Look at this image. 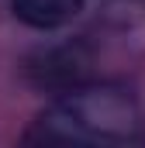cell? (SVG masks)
Listing matches in <instances>:
<instances>
[{"mask_svg": "<svg viewBox=\"0 0 145 148\" xmlns=\"http://www.w3.org/2000/svg\"><path fill=\"white\" fill-rule=\"evenodd\" d=\"M10 7L21 24L38 28V31H52V28L69 24L83 10V0H10Z\"/></svg>", "mask_w": 145, "mask_h": 148, "instance_id": "3957f363", "label": "cell"}, {"mask_svg": "<svg viewBox=\"0 0 145 148\" xmlns=\"http://www.w3.org/2000/svg\"><path fill=\"white\" fill-rule=\"evenodd\" d=\"M28 141H72V145H138L145 141V110L124 86H72L45 107Z\"/></svg>", "mask_w": 145, "mask_h": 148, "instance_id": "6da1fadb", "label": "cell"}, {"mask_svg": "<svg viewBox=\"0 0 145 148\" xmlns=\"http://www.w3.org/2000/svg\"><path fill=\"white\" fill-rule=\"evenodd\" d=\"M90 59L79 45H62V48H52L45 55H38V62H31V79L38 86H48V90H72L83 83V73H86Z\"/></svg>", "mask_w": 145, "mask_h": 148, "instance_id": "7a4b0ae2", "label": "cell"}]
</instances>
